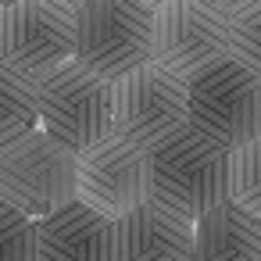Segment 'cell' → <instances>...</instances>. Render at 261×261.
Wrapping results in <instances>:
<instances>
[{
  "label": "cell",
  "mask_w": 261,
  "mask_h": 261,
  "mask_svg": "<svg viewBox=\"0 0 261 261\" xmlns=\"http://www.w3.org/2000/svg\"><path fill=\"white\" fill-rule=\"evenodd\" d=\"M229 147L186 129L150 154V200L197 225L207 211L229 200Z\"/></svg>",
  "instance_id": "6da1fadb"
},
{
  "label": "cell",
  "mask_w": 261,
  "mask_h": 261,
  "mask_svg": "<svg viewBox=\"0 0 261 261\" xmlns=\"http://www.w3.org/2000/svg\"><path fill=\"white\" fill-rule=\"evenodd\" d=\"M79 50V4L58 0H22L0 11V68L43 83Z\"/></svg>",
  "instance_id": "7a4b0ae2"
},
{
  "label": "cell",
  "mask_w": 261,
  "mask_h": 261,
  "mask_svg": "<svg viewBox=\"0 0 261 261\" xmlns=\"http://www.w3.org/2000/svg\"><path fill=\"white\" fill-rule=\"evenodd\" d=\"M0 200L43 222L79 200V154L43 129L0 150Z\"/></svg>",
  "instance_id": "3957f363"
},
{
  "label": "cell",
  "mask_w": 261,
  "mask_h": 261,
  "mask_svg": "<svg viewBox=\"0 0 261 261\" xmlns=\"http://www.w3.org/2000/svg\"><path fill=\"white\" fill-rule=\"evenodd\" d=\"M75 61L93 75L118 83L154 61V4L93 0L79 4Z\"/></svg>",
  "instance_id": "277c9868"
},
{
  "label": "cell",
  "mask_w": 261,
  "mask_h": 261,
  "mask_svg": "<svg viewBox=\"0 0 261 261\" xmlns=\"http://www.w3.org/2000/svg\"><path fill=\"white\" fill-rule=\"evenodd\" d=\"M36 100L40 129L72 154H83L115 133V83L93 75L79 61L36 83Z\"/></svg>",
  "instance_id": "5b68a950"
},
{
  "label": "cell",
  "mask_w": 261,
  "mask_h": 261,
  "mask_svg": "<svg viewBox=\"0 0 261 261\" xmlns=\"http://www.w3.org/2000/svg\"><path fill=\"white\" fill-rule=\"evenodd\" d=\"M190 129V83L154 61L115 83V133L147 154Z\"/></svg>",
  "instance_id": "8992f818"
},
{
  "label": "cell",
  "mask_w": 261,
  "mask_h": 261,
  "mask_svg": "<svg viewBox=\"0 0 261 261\" xmlns=\"http://www.w3.org/2000/svg\"><path fill=\"white\" fill-rule=\"evenodd\" d=\"M190 129L236 150L261 140V79L225 58L190 83Z\"/></svg>",
  "instance_id": "52a82bcc"
},
{
  "label": "cell",
  "mask_w": 261,
  "mask_h": 261,
  "mask_svg": "<svg viewBox=\"0 0 261 261\" xmlns=\"http://www.w3.org/2000/svg\"><path fill=\"white\" fill-rule=\"evenodd\" d=\"M229 58V29L222 4L161 0L154 4V65L182 83Z\"/></svg>",
  "instance_id": "ba28073f"
},
{
  "label": "cell",
  "mask_w": 261,
  "mask_h": 261,
  "mask_svg": "<svg viewBox=\"0 0 261 261\" xmlns=\"http://www.w3.org/2000/svg\"><path fill=\"white\" fill-rule=\"evenodd\" d=\"M154 197L150 154L118 133L104 136L79 154V200L104 218L118 222Z\"/></svg>",
  "instance_id": "9c48e42d"
},
{
  "label": "cell",
  "mask_w": 261,
  "mask_h": 261,
  "mask_svg": "<svg viewBox=\"0 0 261 261\" xmlns=\"http://www.w3.org/2000/svg\"><path fill=\"white\" fill-rule=\"evenodd\" d=\"M115 261H193V222L147 200L115 222Z\"/></svg>",
  "instance_id": "30bf717a"
},
{
  "label": "cell",
  "mask_w": 261,
  "mask_h": 261,
  "mask_svg": "<svg viewBox=\"0 0 261 261\" xmlns=\"http://www.w3.org/2000/svg\"><path fill=\"white\" fill-rule=\"evenodd\" d=\"M40 261H115V222L83 200L40 222Z\"/></svg>",
  "instance_id": "8fae6325"
},
{
  "label": "cell",
  "mask_w": 261,
  "mask_h": 261,
  "mask_svg": "<svg viewBox=\"0 0 261 261\" xmlns=\"http://www.w3.org/2000/svg\"><path fill=\"white\" fill-rule=\"evenodd\" d=\"M193 261H261V218L225 200L193 225Z\"/></svg>",
  "instance_id": "7c38bea8"
},
{
  "label": "cell",
  "mask_w": 261,
  "mask_h": 261,
  "mask_svg": "<svg viewBox=\"0 0 261 261\" xmlns=\"http://www.w3.org/2000/svg\"><path fill=\"white\" fill-rule=\"evenodd\" d=\"M33 133H40L36 86L8 68H0V150Z\"/></svg>",
  "instance_id": "4fadbf2b"
},
{
  "label": "cell",
  "mask_w": 261,
  "mask_h": 261,
  "mask_svg": "<svg viewBox=\"0 0 261 261\" xmlns=\"http://www.w3.org/2000/svg\"><path fill=\"white\" fill-rule=\"evenodd\" d=\"M229 29V58L261 79V0L257 4H222Z\"/></svg>",
  "instance_id": "5bb4252c"
},
{
  "label": "cell",
  "mask_w": 261,
  "mask_h": 261,
  "mask_svg": "<svg viewBox=\"0 0 261 261\" xmlns=\"http://www.w3.org/2000/svg\"><path fill=\"white\" fill-rule=\"evenodd\" d=\"M229 200L261 218V140L236 147L229 158Z\"/></svg>",
  "instance_id": "9a60e30c"
},
{
  "label": "cell",
  "mask_w": 261,
  "mask_h": 261,
  "mask_svg": "<svg viewBox=\"0 0 261 261\" xmlns=\"http://www.w3.org/2000/svg\"><path fill=\"white\" fill-rule=\"evenodd\" d=\"M0 261H40V222L0 200Z\"/></svg>",
  "instance_id": "2e32d148"
}]
</instances>
